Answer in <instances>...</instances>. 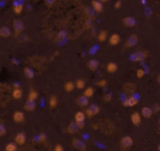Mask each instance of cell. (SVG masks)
I'll return each instance as SVG.
<instances>
[{"mask_svg": "<svg viewBox=\"0 0 160 151\" xmlns=\"http://www.w3.org/2000/svg\"><path fill=\"white\" fill-rule=\"evenodd\" d=\"M100 107L96 104H91L88 105L85 111V115L89 118L96 116L100 112Z\"/></svg>", "mask_w": 160, "mask_h": 151, "instance_id": "1", "label": "cell"}, {"mask_svg": "<svg viewBox=\"0 0 160 151\" xmlns=\"http://www.w3.org/2000/svg\"><path fill=\"white\" fill-rule=\"evenodd\" d=\"M138 41L139 38L138 35L136 34H132L128 38L125 43V48L127 49L133 48L138 45Z\"/></svg>", "mask_w": 160, "mask_h": 151, "instance_id": "2", "label": "cell"}, {"mask_svg": "<svg viewBox=\"0 0 160 151\" xmlns=\"http://www.w3.org/2000/svg\"><path fill=\"white\" fill-rule=\"evenodd\" d=\"M13 25L16 36L20 35L25 30L24 23H23L21 20H19V19H15V20L13 21Z\"/></svg>", "mask_w": 160, "mask_h": 151, "instance_id": "3", "label": "cell"}, {"mask_svg": "<svg viewBox=\"0 0 160 151\" xmlns=\"http://www.w3.org/2000/svg\"><path fill=\"white\" fill-rule=\"evenodd\" d=\"M134 143L133 139L131 136L125 135L121 138L120 140L121 146L124 149H129L132 147Z\"/></svg>", "mask_w": 160, "mask_h": 151, "instance_id": "4", "label": "cell"}, {"mask_svg": "<svg viewBox=\"0 0 160 151\" xmlns=\"http://www.w3.org/2000/svg\"><path fill=\"white\" fill-rule=\"evenodd\" d=\"M72 145L74 149L78 151H86V145L81 139L74 138L72 140Z\"/></svg>", "mask_w": 160, "mask_h": 151, "instance_id": "5", "label": "cell"}, {"mask_svg": "<svg viewBox=\"0 0 160 151\" xmlns=\"http://www.w3.org/2000/svg\"><path fill=\"white\" fill-rule=\"evenodd\" d=\"M148 52L145 50L136 51L133 54V59L135 62H143L148 57Z\"/></svg>", "mask_w": 160, "mask_h": 151, "instance_id": "6", "label": "cell"}, {"mask_svg": "<svg viewBox=\"0 0 160 151\" xmlns=\"http://www.w3.org/2000/svg\"><path fill=\"white\" fill-rule=\"evenodd\" d=\"M136 89H137V86H136V84L133 83L131 82L126 83L123 86V91L125 92V93L129 94V95L135 92Z\"/></svg>", "mask_w": 160, "mask_h": 151, "instance_id": "7", "label": "cell"}, {"mask_svg": "<svg viewBox=\"0 0 160 151\" xmlns=\"http://www.w3.org/2000/svg\"><path fill=\"white\" fill-rule=\"evenodd\" d=\"M142 115L138 112H134L131 115V121L135 126H138L142 123Z\"/></svg>", "mask_w": 160, "mask_h": 151, "instance_id": "8", "label": "cell"}, {"mask_svg": "<svg viewBox=\"0 0 160 151\" xmlns=\"http://www.w3.org/2000/svg\"><path fill=\"white\" fill-rule=\"evenodd\" d=\"M79 130V127L75 121H72L67 127V132L68 134L72 135L78 133Z\"/></svg>", "mask_w": 160, "mask_h": 151, "instance_id": "9", "label": "cell"}, {"mask_svg": "<svg viewBox=\"0 0 160 151\" xmlns=\"http://www.w3.org/2000/svg\"><path fill=\"white\" fill-rule=\"evenodd\" d=\"M109 43L111 46H117L118 45L121 41V36L118 33H113L108 39Z\"/></svg>", "mask_w": 160, "mask_h": 151, "instance_id": "10", "label": "cell"}, {"mask_svg": "<svg viewBox=\"0 0 160 151\" xmlns=\"http://www.w3.org/2000/svg\"><path fill=\"white\" fill-rule=\"evenodd\" d=\"M26 136L23 132L18 133L15 137V143L18 145H23L26 143Z\"/></svg>", "mask_w": 160, "mask_h": 151, "instance_id": "11", "label": "cell"}, {"mask_svg": "<svg viewBox=\"0 0 160 151\" xmlns=\"http://www.w3.org/2000/svg\"><path fill=\"white\" fill-rule=\"evenodd\" d=\"M77 105L80 107H87L89 105V98L84 96L83 95L79 96L76 99Z\"/></svg>", "mask_w": 160, "mask_h": 151, "instance_id": "12", "label": "cell"}, {"mask_svg": "<svg viewBox=\"0 0 160 151\" xmlns=\"http://www.w3.org/2000/svg\"><path fill=\"white\" fill-rule=\"evenodd\" d=\"M25 115L24 113L21 111H16L13 115V119L16 123H21L25 120Z\"/></svg>", "mask_w": 160, "mask_h": 151, "instance_id": "13", "label": "cell"}, {"mask_svg": "<svg viewBox=\"0 0 160 151\" xmlns=\"http://www.w3.org/2000/svg\"><path fill=\"white\" fill-rule=\"evenodd\" d=\"M87 66L89 70H91L92 72H95L98 69L99 66H100V63H99V61L98 60L93 58L89 60Z\"/></svg>", "mask_w": 160, "mask_h": 151, "instance_id": "14", "label": "cell"}, {"mask_svg": "<svg viewBox=\"0 0 160 151\" xmlns=\"http://www.w3.org/2000/svg\"><path fill=\"white\" fill-rule=\"evenodd\" d=\"M123 23L125 26L128 28H133L135 26L136 21L132 16H126L123 19Z\"/></svg>", "mask_w": 160, "mask_h": 151, "instance_id": "15", "label": "cell"}, {"mask_svg": "<svg viewBox=\"0 0 160 151\" xmlns=\"http://www.w3.org/2000/svg\"><path fill=\"white\" fill-rule=\"evenodd\" d=\"M91 5L93 10L96 13H101L103 10V6L102 3L98 0H93L91 2Z\"/></svg>", "mask_w": 160, "mask_h": 151, "instance_id": "16", "label": "cell"}, {"mask_svg": "<svg viewBox=\"0 0 160 151\" xmlns=\"http://www.w3.org/2000/svg\"><path fill=\"white\" fill-rule=\"evenodd\" d=\"M138 103V100L133 96H130L128 98L123 102V105L125 107H132L137 105Z\"/></svg>", "mask_w": 160, "mask_h": 151, "instance_id": "17", "label": "cell"}, {"mask_svg": "<svg viewBox=\"0 0 160 151\" xmlns=\"http://www.w3.org/2000/svg\"><path fill=\"white\" fill-rule=\"evenodd\" d=\"M36 107V105L35 101L28 100V99L24 105V108L25 110H26L28 112H32L35 110Z\"/></svg>", "mask_w": 160, "mask_h": 151, "instance_id": "18", "label": "cell"}, {"mask_svg": "<svg viewBox=\"0 0 160 151\" xmlns=\"http://www.w3.org/2000/svg\"><path fill=\"white\" fill-rule=\"evenodd\" d=\"M11 34V30L9 28L6 26H4L0 28V36H1L4 38H6L10 36Z\"/></svg>", "mask_w": 160, "mask_h": 151, "instance_id": "19", "label": "cell"}, {"mask_svg": "<svg viewBox=\"0 0 160 151\" xmlns=\"http://www.w3.org/2000/svg\"><path fill=\"white\" fill-rule=\"evenodd\" d=\"M86 119V115L82 112H77L74 115V121L76 123H82L84 122Z\"/></svg>", "mask_w": 160, "mask_h": 151, "instance_id": "20", "label": "cell"}, {"mask_svg": "<svg viewBox=\"0 0 160 151\" xmlns=\"http://www.w3.org/2000/svg\"><path fill=\"white\" fill-rule=\"evenodd\" d=\"M106 71L109 73H115L118 70V65L115 62H109L106 65Z\"/></svg>", "mask_w": 160, "mask_h": 151, "instance_id": "21", "label": "cell"}, {"mask_svg": "<svg viewBox=\"0 0 160 151\" xmlns=\"http://www.w3.org/2000/svg\"><path fill=\"white\" fill-rule=\"evenodd\" d=\"M153 114V112L152 108L148 107H144L142 109V115L146 119H149L151 118Z\"/></svg>", "mask_w": 160, "mask_h": 151, "instance_id": "22", "label": "cell"}, {"mask_svg": "<svg viewBox=\"0 0 160 151\" xmlns=\"http://www.w3.org/2000/svg\"><path fill=\"white\" fill-rule=\"evenodd\" d=\"M108 37V32L106 30H103L99 32L98 35V40L100 42H104L105 41Z\"/></svg>", "mask_w": 160, "mask_h": 151, "instance_id": "23", "label": "cell"}, {"mask_svg": "<svg viewBox=\"0 0 160 151\" xmlns=\"http://www.w3.org/2000/svg\"><path fill=\"white\" fill-rule=\"evenodd\" d=\"M23 95V91L20 87H15L12 92V96L16 100H19V99L21 98Z\"/></svg>", "mask_w": 160, "mask_h": 151, "instance_id": "24", "label": "cell"}, {"mask_svg": "<svg viewBox=\"0 0 160 151\" xmlns=\"http://www.w3.org/2000/svg\"><path fill=\"white\" fill-rule=\"evenodd\" d=\"M58 98L55 95H51L50 98H49V101H48V105L50 108L51 109H54L58 105Z\"/></svg>", "mask_w": 160, "mask_h": 151, "instance_id": "25", "label": "cell"}, {"mask_svg": "<svg viewBox=\"0 0 160 151\" xmlns=\"http://www.w3.org/2000/svg\"><path fill=\"white\" fill-rule=\"evenodd\" d=\"M75 88L74 83L72 81L67 82L64 85V90L68 93L72 92Z\"/></svg>", "mask_w": 160, "mask_h": 151, "instance_id": "26", "label": "cell"}, {"mask_svg": "<svg viewBox=\"0 0 160 151\" xmlns=\"http://www.w3.org/2000/svg\"><path fill=\"white\" fill-rule=\"evenodd\" d=\"M23 72L25 77L28 79H33L35 77V72L30 67H25L23 70Z\"/></svg>", "mask_w": 160, "mask_h": 151, "instance_id": "27", "label": "cell"}, {"mask_svg": "<svg viewBox=\"0 0 160 151\" xmlns=\"http://www.w3.org/2000/svg\"><path fill=\"white\" fill-rule=\"evenodd\" d=\"M38 97V93L34 88H31L28 95V100H31L35 101Z\"/></svg>", "mask_w": 160, "mask_h": 151, "instance_id": "28", "label": "cell"}, {"mask_svg": "<svg viewBox=\"0 0 160 151\" xmlns=\"http://www.w3.org/2000/svg\"><path fill=\"white\" fill-rule=\"evenodd\" d=\"M74 85H75V88H78V90H83L85 88L86 83L85 82H84V80L81 78H79L76 80V82H75Z\"/></svg>", "mask_w": 160, "mask_h": 151, "instance_id": "29", "label": "cell"}, {"mask_svg": "<svg viewBox=\"0 0 160 151\" xmlns=\"http://www.w3.org/2000/svg\"><path fill=\"white\" fill-rule=\"evenodd\" d=\"M94 93H95V90L92 87H89L84 90L83 95L89 98L92 97L94 95Z\"/></svg>", "mask_w": 160, "mask_h": 151, "instance_id": "30", "label": "cell"}, {"mask_svg": "<svg viewBox=\"0 0 160 151\" xmlns=\"http://www.w3.org/2000/svg\"><path fill=\"white\" fill-rule=\"evenodd\" d=\"M23 10V5L22 4L18 3L13 6V11L16 15H20Z\"/></svg>", "mask_w": 160, "mask_h": 151, "instance_id": "31", "label": "cell"}, {"mask_svg": "<svg viewBox=\"0 0 160 151\" xmlns=\"http://www.w3.org/2000/svg\"><path fill=\"white\" fill-rule=\"evenodd\" d=\"M17 145L15 142H10L6 145L5 151H16Z\"/></svg>", "mask_w": 160, "mask_h": 151, "instance_id": "32", "label": "cell"}, {"mask_svg": "<svg viewBox=\"0 0 160 151\" xmlns=\"http://www.w3.org/2000/svg\"><path fill=\"white\" fill-rule=\"evenodd\" d=\"M107 85H108V81L106 79H101L100 80H98V81L96 82V85L100 88L105 87Z\"/></svg>", "mask_w": 160, "mask_h": 151, "instance_id": "33", "label": "cell"}, {"mask_svg": "<svg viewBox=\"0 0 160 151\" xmlns=\"http://www.w3.org/2000/svg\"><path fill=\"white\" fill-rule=\"evenodd\" d=\"M136 77H137L138 78H139V79L142 78L145 75L144 70L142 68H139L138 70H137V71H136Z\"/></svg>", "mask_w": 160, "mask_h": 151, "instance_id": "34", "label": "cell"}, {"mask_svg": "<svg viewBox=\"0 0 160 151\" xmlns=\"http://www.w3.org/2000/svg\"><path fill=\"white\" fill-rule=\"evenodd\" d=\"M6 134V129L3 124H0V137L5 135Z\"/></svg>", "mask_w": 160, "mask_h": 151, "instance_id": "35", "label": "cell"}, {"mask_svg": "<svg viewBox=\"0 0 160 151\" xmlns=\"http://www.w3.org/2000/svg\"><path fill=\"white\" fill-rule=\"evenodd\" d=\"M111 99H112V96L110 93L106 94V95L104 96V97H103V100H104V101L106 102H110L111 100Z\"/></svg>", "mask_w": 160, "mask_h": 151, "instance_id": "36", "label": "cell"}, {"mask_svg": "<svg viewBox=\"0 0 160 151\" xmlns=\"http://www.w3.org/2000/svg\"><path fill=\"white\" fill-rule=\"evenodd\" d=\"M121 5H122L121 1H120V0H118V1H116L114 4V8L116 9H119L121 7Z\"/></svg>", "mask_w": 160, "mask_h": 151, "instance_id": "37", "label": "cell"}, {"mask_svg": "<svg viewBox=\"0 0 160 151\" xmlns=\"http://www.w3.org/2000/svg\"><path fill=\"white\" fill-rule=\"evenodd\" d=\"M53 151H64V148L61 144H57L55 147Z\"/></svg>", "mask_w": 160, "mask_h": 151, "instance_id": "38", "label": "cell"}, {"mask_svg": "<svg viewBox=\"0 0 160 151\" xmlns=\"http://www.w3.org/2000/svg\"><path fill=\"white\" fill-rule=\"evenodd\" d=\"M46 136L45 134L43 133H42L39 136V140H40V142H44L45 141H46Z\"/></svg>", "mask_w": 160, "mask_h": 151, "instance_id": "39", "label": "cell"}, {"mask_svg": "<svg viewBox=\"0 0 160 151\" xmlns=\"http://www.w3.org/2000/svg\"><path fill=\"white\" fill-rule=\"evenodd\" d=\"M153 112H158L159 110V105L158 104H155L153 107V110L152 109Z\"/></svg>", "mask_w": 160, "mask_h": 151, "instance_id": "40", "label": "cell"}, {"mask_svg": "<svg viewBox=\"0 0 160 151\" xmlns=\"http://www.w3.org/2000/svg\"><path fill=\"white\" fill-rule=\"evenodd\" d=\"M98 1H100L101 2H107L109 1V0H98Z\"/></svg>", "mask_w": 160, "mask_h": 151, "instance_id": "41", "label": "cell"}, {"mask_svg": "<svg viewBox=\"0 0 160 151\" xmlns=\"http://www.w3.org/2000/svg\"><path fill=\"white\" fill-rule=\"evenodd\" d=\"M35 1H39V0H35Z\"/></svg>", "mask_w": 160, "mask_h": 151, "instance_id": "42", "label": "cell"}]
</instances>
